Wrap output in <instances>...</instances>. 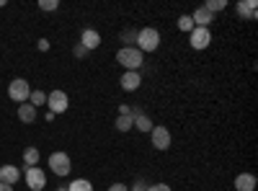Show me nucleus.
<instances>
[{
    "instance_id": "nucleus-10",
    "label": "nucleus",
    "mask_w": 258,
    "mask_h": 191,
    "mask_svg": "<svg viewBox=\"0 0 258 191\" xmlns=\"http://www.w3.org/2000/svg\"><path fill=\"white\" fill-rule=\"evenodd\" d=\"M119 83H121V88H124L126 93H132V91H137V88L142 86V75H140L137 70H126Z\"/></svg>"
},
{
    "instance_id": "nucleus-21",
    "label": "nucleus",
    "mask_w": 258,
    "mask_h": 191,
    "mask_svg": "<svg viewBox=\"0 0 258 191\" xmlns=\"http://www.w3.org/2000/svg\"><path fill=\"white\" fill-rule=\"evenodd\" d=\"M204 8L214 16L217 11H225V8H227V0H209V3H204Z\"/></svg>"
},
{
    "instance_id": "nucleus-2",
    "label": "nucleus",
    "mask_w": 258,
    "mask_h": 191,
    "mask_svg": "<svg viewBox=\"0 0 258 191\" xmlns=\"http://www.w3.org/2000/svg\"><path fill=\"white\" fill-rule=\"evenodd\" d=\"M142 54L145 52H155L158 47H160V34H158V29H153V26H147V29H140L137 31V44H135Z\"/></svg>"
},
{
    "instance_id": "nucleus-8",
    "label": "nucleus",
    "mask_w": 258,
    "mask_h": 191,
    "mask_svg": "<svg viewBox=\"0 0 258 191\" xmlns=\"http://www.w3.org/2000/svg\"><path fill=\"white\" fill-rule=\"evenodd\" d=\"M150 142H153V147L155 150H168L170 147V132L165 130V126H160V124H155L153 126V132H150Z\"/></svg>"
},
{
    "instance_id": "nucleus-27",
    "label": "nucleus",
    "mask_w": 258,
    "mask_h": 191,
    "mask_svg": "<svg viewBox=\"0 0 258 191\" xmlns=\"http://www.w3.org/2000/svg\"><path fill=\"white\" fill-rule=\"evenodd\" d=\"M106 191H129V186H126V183H111Z\"/></svg>"
},
{
    "instance_id": "nucleus-19",
    "label": "nucleus",
    "mask_w": 258,
    "mask_h": 191,
    "mask_svg": "<svg viewBox=\"0 0 258 191\" xmlns=\"http://www.w3.org/2000/svg\"><path fill=\"white\" fill-rule=\"evenodd\" d=\"M24 163H26V168L39 165V150H36V147H26V150H24Z\"/></svg>"
},
{
    "instance_id": "nucleus-11",
    "label": "nucleus",
    "mask_w": 258,
    "mask_h": 191,
    "mask_svg": "<svg viewBox=\"0 0 258 191\" xmlns=\"http://www.w3.org/2000/svg\"><path fill=\"white\" fill-rule=\"evenodd\" d=\"M80 44L85 47V49H98V44H101V34L96 31V29H83V34H80Z\"/></svg>"
},
{
    "instance_id": "nucleus-25",
    "label": "nucleus",
    "mask_w": 258,
    "mask_h": 191,
    "mask_svg": "<svg viewBox=\"0 0 258 191\" xmlns=\"http://www.w3.org/2000/svg\"><path fill=\"white\" fill-rule=\"evenodd\" d=\"M73 54H75L78 59H83V57H88V49H85V47L80 44V41H78V44L73 47Z\"/></svg>"
},
{
    "instance_id": "nucleus-31",
    "label": "nucleus",
    "mask_w": 258,
    "mask_h": 191,
    "mask_svg": "<svg viewBox=\"0 0 258 191\" xmlns=\"http://www.w3.org/2000/svg\"><path fill=\"white\" fill-rule=\"evenodd\" d=\"M57 191H68V186H62V188H57Z\"/></svg>"
},
{
    "instance_id": "nucleus-12",
    "label": "nucleus",
    "mask_w": 258,
    "mask_h": 191,
    "mask_svg": "<svg viewBox=\"0 0 258 191\" xmlns=\"http://www.w3.org/2000/svg\"><path fill=\"white\" fill-rule=\"evenodd\" d=\"M191 21H194V26H202V29H209V24H212V21H214V16L202 6V8H197V11H194L191 13Z\"/></svg>"
},
{
    "instance_id": "nucleus-1",
    "label": "nucleus",
    "mask_w": 258,
    "mask_h": 191,
    "mask_svg": "<svg viewBox=\"0 0 258 191\" xmlns=\"http://www.w3.org/2000/svg\"><path fill=\"white\" fill-rule=\"evenodd\" d=\"M116 62H119L121 68H126V70H137V73H140L142 62H145V54H142L137 47H121V49L116 52Z\"/></svg>"
},
{
    "instance_id": "nucleus-20",
    "label": "nucleus",
    "mask_w": 258,
    "mask_h": 191,
    "mask_svg": "<svg viewBox=\"0 0 258 191\" xmlns=\"http://www.w3.org/2000/svg\"><path fill=\"white\" fill-rule=\"evenodd\" d=\"M29 103L34 106V109H39V106H47V93H44V91H31V93H29Z\"/></svg>"
},
{
    "instance_id": "nucleus-29",
    "label": "nucleus",
    "mask_w": 258,
    "mask_h": 191,
    "mask_svg": "<svg viewBox=\"0 0 258 191\" xmlns=\"http://www.w3.org/2000/svg\"><path fill=\"white\" fill-rule=\"evenodd\" d=\"M129 191H145V183H142V181H137L135 186H129Z\"/></svg>"
},
{
    "instance_id": "nucleus-30",
    "label": "nucleus",
    "mask_w": 258,
    "mask_h": 191,
    "mask_svg": "<svg viewBox=\"0 0 258 191\" xmlns=\"http://www.w3.org/2000/svg\"><path fill=\"white\" fill-rule=\"evenodd\" d=\"M0 191H13V186H8V183H3V181H0Z\"/></svg>"
},
{
    "instance_id": "nucleus-24",
    "label": "nucleus",
    "mask_w": 258,
    "mask_h": 191,
    "mask_svg": "<svg viewBox=\"0 0 258 191\" xmlns=\"http://www.w3.org/2000/svg\"><path fill=\"white\" fill-rule=\"evenodd\" d=\"M39 8L41 11H57L59 8V0H39Z\"/></svg>"
},
{
    "instance_id": "nucleus-14",
    "label": "nucleus",
    "mask_w": 258,
    "mask_h": 191,
    "mask_svg": "<svg viewBox=\"0 0 258 191\" xmlns=\"http://www.w3.org/2000/svg\"><path fill=\"white\" fill-rule=\"evenodd\" d=\"M235 11H238L245 21H255V0H240V3L235 6Z\"/></svg>"
},
{
    "instance_id": "nucleus-15",
    "label": "nucleus",
    "mask_w": 258,
    "mask_h": 191,
    "mask_svg": "<svg viewBox=\"0 0 258 191\" xmlns=\"http://www.w3.org/2000/svg\"><path fill=\"white\" fill-rule=\"evenodd\" d=\"M18 119L24 121V124H34V121H36V109H34L29 101L18 106Z\"/></svg>"
},
{
    "instance_id": "nucleus-18",
    "label": "nucleus",
    "mask_w": 258,
    "mask_h": 191,
    "mask_svg": "<svg viewBox=\"0 0 258 191\" xmlns=\"http://www.w3.org/2000/svg\"><path fill=\"white\" fill-rule=\"evenodd\" d=\"M68 191H93V183L88 178H75L68 183Z\"/></svg>"
},
{
    "instance_id": "nucleus-4",
    "label": "nucleus",
    "mask_w": 258,
    "mask_h": 191,
    "mask_svg": "<svg viewBox=\"0 0 258 191\" xmlns=\"http://www.w3.org/2000/svg\"><path fill=\"white\" fill-rule=\"evenodd\" d=\"M29 93H31V88H29V83H26L24 78H16V80L8 83V98H11V101L26 103V101H29Z\"/></svg>"
},
{
    "instance_id": "nucleus-6",
    "label": "nucleus",
    "mask_w": 258,
    "mask_h": 191,
    "mask_svg": "<svg viewBox=\"0 0 258 191\" xmlns=\"http://www.w3.org/2000/svg\"><path fill=\"white\" fill-rule=\"evenodd\" d=\"M47 106H49V114H64L70 106V98L64 91H52L47 93Z\"/></svg>"
},
{
    "instance_id": "nucleus-16",
    "label": "nucleus",
    "mask_w": 258,
    "mask_h": 191,
    "mask_svg": "<svg viewBox=\"0 0 258 191\" xmlns=\"http://www.w3.org/2000/svg\"><path fill=\"white\" fill-rule=\"evenodd\" d=\"M235 188L238 191H253L255 188V176L253 173H240L235 178Z\"/></svg>"
},
{
    "instance_id": "nucleus-5",
    "label": "nucleus",
    "mask_w": 258,
    "mask_h": 191,
    "mask_svg": "<svg viewBox=\"0 0 258 191\" xmlns=\"http://www.w3.org/2000/svg\"><path fill=\"white\" fill-rule=\"evenodd\" d=\"M24 178H26V186H29L31 191H44V186H47V173L41 171L39 165L26 168V171H24Z\"/></svg>"
},
{
    "instance_id": "nucleus-23",
    "label": "nucleus",
    "mask_w": 258,
    "mask_h": 191,
    "mask_svg": "<svg viewBox=\"0 0 258 191\" xmlns=\"http://www.w3.org/2000/svg\"><path fill=\"white\" fill-rule=\"evenodd\" d=\"M121 39H124V47H135L137 44V31H124Z\"/></svg>"
},
{
    "instance_id": "nucleus-7",
    "label": "nucleus",
    "mask_w": 258,
    "mask_h": 191,
    "mask_svg": "<svg viewBox=\"0 0 258 191\" xmlns=\"http://www.w3.org/2000/svg\"><path fill=\"white\" fill-rule=\"evenodd\" d=\"M140 111L137 109H129V106H119V116H116V130L119 132H129L135 130V116Z\"/></svg>"
},
{
    "instance_id": "nucleus-13",
    "label": "nucleus",
    "mask_w": 258,
    "mask_h": 191,
    "mask_svg": "<svg viewBox=\"0 0 258 191\" xmlns=\"http://www.w3.org/2000/svg\"><path fill=\"white\" fill-rule=\"evenodd\" d=\"M18 178H21V171H18L16 165H0V181H3V183L16 186Z\"/></svg>"
},
{
    "instance_id": "nucleus-17",
    "label": "nucleus",
    "mask_w": 258,
    "mask_h": 191,
    "mask_svg": "<svg viewBox=\"0 0 258 191\" xmlns=\"http://www.w3.org/2000/svg\"><path fill=\"white\" fill-rule=\"evenodd\" d=\"M153 119H150L147 114H137L135 116V130H140V132H153Z\"/></svg>"
},
{
    "instance_id": "nucleus-22",
    "label": "nucleus",
    "mask_w": 258,
    "mask_h": 191,
    "mask_svg": "<svg viewBox=\"0 0 258 191\" xmlns=\"http://www.w3.org/2000/svg\"><path fill=\"white\" fill-rule=\"evenodd\" d=\"M178 29H181V31H188V34L194 31V21H191V16H181V18H178Z\"/></svg>"
},
{
    "instance_id": "nucleus-28",
    "label": "nucleus",
    "mask_w": 258,
    "mask_h": 191,
    "mask_svg": "<svg viewBox=\"0 0 258 191\" xmlns=\"http://www.w3.org/2000/svg\"><path fill=\"white\" fill-rule=\"evenodd\" d=\"M39 49L47 52V49H49V39H39Z\"/></svg>"
},
{
    "instance_id": "nucleus-26",
    "label": "nucleus",
    "mask_w": 258,
    "mask_h": 191,
    "mask_svg": "<svg viewBox=\"0 0 258 191\" xmlns=\"http://www.w3.org/2000/svg\"><path fill=\"white\" fill-rule=\"evenodd\" d=\"M145 191H170V186L168 183H153V186H147Z\"/></svg>"
},
{
    "instance_id": "nucleus-9",
    "label": "nucleus",
    "mask_w": 258,
    "mask_h": 191,
    "mask_svg": "<svg viewBox=\"0 0 258 191\" xmlns=\"http://www.w3.org/2000/svg\"><path fill=\"white\" fill-rule=\"evenodd\" d=\"M191 39V47L194 49H207L212 44V31L209 29H202V26H194V31L188 34Z\"/></svg>"
},
{
    "instance_id": "nucleus-3",
    "label": "nucleus",
    "mask_w": 258,
    "mask_h": 191,
    "mask_svg": "<svg viewBox=\"0 0 258 191\" xmlns=\"http://www.w3.org/2000/svg\"><path fill=\"white\" fill-rule=\"evenodd\" d=\"M49 171H52L54 176H59V178L70 176V171H73L70 155H68V153H52V155H49Z\"/></svg>"
}]
</instances>
